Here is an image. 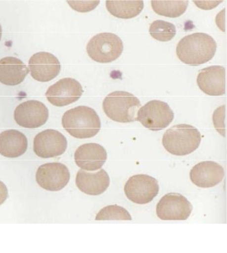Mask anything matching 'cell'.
<instances>
[{
    "mask_svg": "<svg viewBox=\"0 0 227 253\" xmlns=\"http://www.w3.org/2000/svg\"><path fill=\"white\" fill-rule=\"evenodd\" d=\"M216 42L205 33L190 34L182 38L177 46L176 53L182 63L197 66L211 60L216 53Z\"/></svg>",
    "mask_w": 227,
    "mask_h": 253,
    "instance_id": "obj_1",
    "label": "cell"
},
{
    "mask_svg": "<svg viewBox=\"0 0 227 253\" xmlns=\"http://www.w3.org/2000/svg\"><path fill=\"white\" fill-rule=\"evenodd\" d=\"M65 131L77 139L95 137L101 129V120L93 109L78 106L67 111L61 120Z\"/></svg>",
    "mask_w": 227,
    "mask_h": 253,
    "instance_id": "obj_2",
    "label": "cell"
},
{
    "mask_svg": "<svg viewBox=\"0 0 227 253\" xmlns=\"http://www.w3.org/2000/svg\"><path fill=\"white\" fill-rule=\"evenodd\" d=\"M201 142L199 130L187 124L177 125L167 129L162 139L164 148L177 156H185L193 153Z\"/></svg>",
    "mask_w": 227,
    "mask_h": 253,
    "instance_id": "obj_3",
    "label": "cell"
},
{
    "mask_svg": "<svg viewBox=\"0 0 227 253\" xmlns=\"http://www.w3.org/2000/svg\"><path fill=\"white\" fill-rule=\"evenodd\" d=\"M141 107V101L137 97L124 91L109 93L103 102L105 115L114 122L124 124L136 122Z\"/></svg>",
    "mask_w": 227,
    "mask_h": 253,
    "instance_id": "obj_4",
    "label": "cell"
},
{
    "mask_svg": "<svg viewBox=\"0 0 227 253\" xmlns=\"http://www.w3.org/2000/svg\"><path fill=\"white\" fill-rule=\"evenodd\" d=\"M124 51V43L118 36L101 33L93 36L87 45V52L93 61L102 63L113 62Z\"/></svg>",
    "mask_w": 227,
    "mask_h": 253,
    "instance_id": "obj_5",
    "label": "cell"
},
{
    "mask_svg": "<svg viewBox=\"0 0 227 253\" xmlns=\"http://www.w3.org/2000/svg\"><path fill=\"white\" fill-rule=\"evenodd\" d=\"M174 113L164 101L152 100L138 111L136 121L153 131L164 129L172 123Z\"/></svg>",
    "mask_w": 227,
    "mask_h": 253,
    "instance_id": "obj_6",
    "label": "cell"
},
{
    "mask_svg": "<svg viewBox=\"0 0 227 253\" xmlns=\"http://www.w3.org/2000/svg\"><path fill=\"white\" fill-rule=\"evenodd\" d=\"M159 191L157 180L144 174L132 176L124 187L125 194L129 200L138 205L151 202L158 195Z\"/></svg>",
    "mask_w": 227,
    "mask_h": 253,
    "instance_id": "obj_7",
    "label": "cell"
},
{
    "mask_svg": "<svg viewBox=\"0 0 227 253\" xmlns=\"http://www.w3.org/2000/svg\"><path fill=\"white\" fill-rule=\"evenodd\" d=\"M193 211L191 203L183 195L168 193L159 201L156 212L163 220H185Z\"/></svg>",
    "mask_w": 227,
    "mask_h": 253,
    "instance_id": "obj_8",
    "label": "cell"
},
{
    "mask_svg": "<svg viewBox=\"0 0 227 253\" xmlns=\"http://www.w3.org/2000/svg\"><path fill=\"white\" fill-rule=\"evenodd\" d=\"M83 93L84 89L80 82L75 79L67 78L50 86L45 96L54 106L64 107L78 101Z\"/></svg>",
    "mask_w": 227,
    "mask_h": 253,
    "instance_id": "obj_9",
    "label": "cell"
},
{
    "mask_svg": "<svg viewBox=\"0 0 227 253\" xmlns=\"http://www.w3.org/2000/svg\"><path fill=\"white\" fill-rule=\"evenodd\" d=\"M36 179L38 185L44 189L58 191L69 183L70 173L65 165L61 163H49L39 167Z\"/></svg>",
    "mask_w": 227,
    "mask_h": 253,
    "instance_id": "obj_10",
    "label": "cell"
},
{
    "mask_svg": "<svg viewBox=\"0 0 227 253\" xmlns=\"http://www.w3.org/2000/svg\"><path fill=\"white\" fill-rule=\"evenodd\" d=\"M67 141L65 136L54 129H46L36 135L34 140V151L41 158L60 156L66 151Z\"/></svg>",
    "mask_w": 227,
    "mask_h": 253,
    "instance_id": "obj_11",
    "label": "cell"
},
{
    "mask_svg": "<svg viewBox=\"0 0 227 253\" xmlns=\"http://www.w3.org/2000/svg\"><path fill=\"white\" fill-rule=\"evenodd\" d=\"M49 118L47 107L37 100L21 103L15 109L14 120L22 127L36 129L44 126Z\"/></svg>",
    "mask_w": 227,
    "mask_h": 253,
    "instance_id": "obj_12",
    "label": "cell"
},
{
    "mask_svg": "<svg viewBox=\"0 0 227 253\" xmlns=\"http://www.w3.org/2000/svg\"><path fill=\"white\" fill-rule=\"evenodd\" d=\"M31 76L36 81L48 82L58 76L61 70L59 59L48 52L33 55L28 63Z\"/></svg>",
    "mask_w": 227,
    "mask_h": 253,
    "instance_id": "obj_13",
    "label": "cell"
},
{
    "mask_svg": "<svg viewBox=\"0 0 227 253\" xmlns=\"http://www.w3.org/2000/svg\"><path fill=\"white\" fill-rule=\"evenodd\" d=\"M75 162L82 170L95 171L106 162L107 153L101 145L86 143L79 147L74 154Z\"/></svg>",
    "mask_w": 227,
    "mask_h": 253,
    "instance_id": "obj_14",
    "label": "cell"
},
{
    "mask_svg": "<svg viewBox=\"0 0 227 253\" xmlns=\"http://www.w3.org/2000/svg\"><path fill=\"white\" fill-rule=\"evenodd\" d=\"M225 69L222 66L208 67L200 71L197 79V85L207 95L221 96L225 94Z\"/></svg>",
    "mask_w": 227,
    "mask_h": 253,
    "instance_id": "obj_15",
    "label": "cell"
},
{
    "mask_svg": "<svg viewBox=\"0 0 227 253\" xmlns=\"http://www.w3.org/2000/svg\"><path fill=\"white\" fill-rule=\"evenodd\" d=\"M224 176L223 167L211 161L199 163L190 172V181L194 185L201 188L215 187L223 181Z\"/></svg>",
    "mask_w": 227,
    "mask_h": 253,
    "instance_id": "obj_16",
    "label": "cell"
},
{
    "mask_svg": "<svg viewBox=\"0 0 227 253\" xmlns=\"http://www.w3.org/2000/svg\"><path fill=\"white\" fill-rule=\"evenodd\" d=\"M76 183L82 192L95 196L106 191L110 184V179L108 173L104 169L94 173L81 169L77 173Z\"/></svg>",
    "mask_w": 227,
    "mask_h": 253,
    "instance_id": "obj_17",
    "label": "cell"
},
{
    "mask_svg": "<svg viewBox=\"0 0 227 253\" xmlns=\"http://www.w3.org/2000/svg\"><path fill=\"white\" fill-rule=\"evenodd\" d=\"M29 69L22 60L15 57H5L0 59V83L15 86L24 81Z\"/></svg>",
    "mask_w": 227,
    "mask_h": 253,
    "instance_id": "obj_18",
    "label": "cell"
},
{
    "mask_svg": "<svg viewBox=\"0 0 227 253\" xmlns=\"http://www.w3.org/2000/svg\"><path fill=\"white\" fill-rule=\"evenodd\" d=\"M28 142L22 132L10 129L0 133V154L8 158H17L27 151Z\"/></svg>",
    "mask_w": 227,
    "mask_h": 253,
    "instance_id": "obj_19",
    "label": "cell"
},
{
    "mask_svg": "<svg viewBox=\"0 0 227 253\" xmlns=\"http://www.w3.org/2000/svg\"><path fill=\"white\" fill-rule=\"evenodd\" d=\"M106 7L113 16L121 19H132L137 16L144 8L143 1H114L107 0Z\"/></svg>",
    "mask_w": 227,
    "mask_h": 253,
    "instance_id": "obj_20",
    "label": "cell"
},
{
    "mask_svg": "<svg viewBox=\"0 0 227 253\" xmlns=\"http://www.w3.org/2000/svg\"><path fill=\"white\" fill-rule=\"evenodd\" d=\"M188 1L179 0V1H151V6L157 14L176 18L183 14L187 9Z\"/></svg>",
    "mask_w": 227,
    "mask_h": 253,
    "instance_id": "obj_21",
    "label": "cell"
},
{
    "mask_svg": "<svg viewBox=\"0 0 227 253\" xmlns=\"http://www.w3.org/2000/svg\"><path fill=\"white\" fill-rule=\"evenodd\" d=\"M177 33L176 28L172 23L163 20H156L151 24L149 34L157 41L166 42L171 41Z\"/></svg>",
    "mask_w": 227,
    "mask_h": 253,
    "instance_id": "obj_22",
    "label": "cell"
},
{
    "mask_svg": "<svg viewBox=\"0 0 227 253\" xmlns=\"http://www.w3.org/2000/svg\"><path fill=\"white\" fill-rule=\"evenodd\" d=\"M96 220H132L130 212L119 205H109L100 210L95 217Z\"/></svg>",
    "mask_w": 227,
    "mask_h": 253,
    "instance_id": "obj_23",
    "label": "cell"
},
{
    "mask_svg": "<svg viewBox=\"0 0 227 253\" xmlns=\"http://www.w3.org/2000/svg\"><path fill=\"white\" fill-rule=\"evenodd\" d=\"M73 9L79 12L86 13L93 10L99 4V1H67Z\"/></svg>",
    "mask_w": 227,
    "mask_h": 253,
    "instance_id": "obj_24",
    "label": "cell"
},
{
    "mask_svg": "<svg viewBox=\"0 0 227 253\" xmlns=\"http://www.w3.org/2000/svg\"><path fill=\"white\" fill-rule=\"evenodd\" d=\"M195 4L199 8L203 9H211L216 7L219 3L222 2V1H194Z\"/></svg>",
    "mask_w": 227,
    "mask_h": 253,
    "instance_id": "obj_25",
    "label": "cell"
},
{
    "mask_svg": "<svg viewBox=\"0 0 227 253\" xmlns=\"http://www.w3.org/2000/svg\"><path fill=\"white\" fill-rule=\"evenodd\" d=\"M8 197V191L5 184L0 181V205H2Z\"/></svg>",
    "mask_w": 227,
    "mask_h": 253,
    "instance_id": "obj_26",
    "label": "cell"
},
{
    "mask_svg": "<svg viewBox=\"0 0 227 253\" xmlns=\"http://www.w3.org/2000/svg\"><path fill=\"white\" fill-rule=\"evenodd\" d=\"M2 36V28H1V24H0V40L1 39Z\"/></svg>",
    "mask_w": 227,
    "mask_h": 253,
    "instance_id": "obj_27",
    "label": "cell"
}]
</instances>
